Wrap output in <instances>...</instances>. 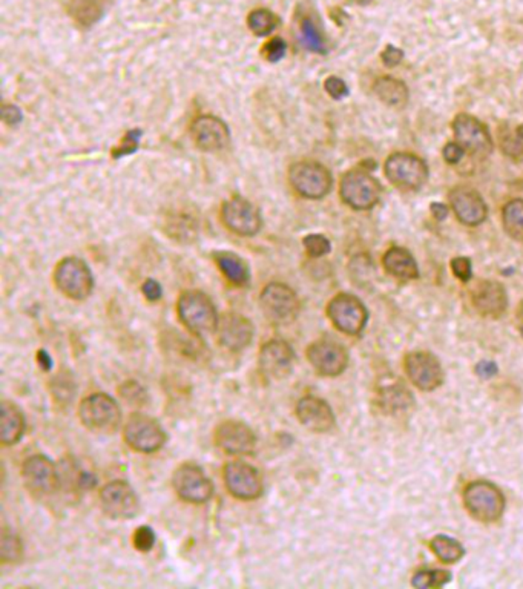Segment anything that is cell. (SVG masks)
I'll return each mask as SVG.
<instances>
[{"instance_id": "10", "label": "cell", "mask_w": 523, "mask_h": 589, "mask_svg": "<svg viewBox=\"0 0 523 589\" xmlns=\"http://www.w3.org/2000/svg\"><path fill=\"white\" fill-rule=\"evenodd\" d=\"M333 326L345 335H359L367 324L368 312L362 301L353 294L339 293L327 306Z\"/></svg>"}, {"instance_id": "49", "label": "cell", "mask_w": 523, "mask_h": 589, "mask_svg": "<svg viewBox=\"0 0 523 589\" xmlns=\"http://www.w3.org/2000/svg\"><path fill=\"white\" fill-rule=\"evenodd\" d=\"M142 290L144 293V297L148 298L149 301H157L162 298V286H160L155 279H148V281H144Z\"/></svg>"}, {"instance_id": "45", "label": "cell", "mask_w": 523, "mask_h": 589, "mask_svg": "<svg viewBox=\"0 0 523 589\" xmlns=\"http://www.w3.org/2000/svg\"><path fill=\"white\" fill-rule=\"evenodd\" d=\"M451 269L455 272V275L460 279V281L468 283L471 279V261L465 256L455 258L451 261Z\"/></svg>"}, {"instance_id": "15", "label": "cell", "mask_w": 523, "mask_h": 589, "mask_svg": "<svg viewBox=\"0 0 523 589\" xmlns=\"http://www.w3.org/2000/svg\"><path fill=\"white\" fill-rule=\"evenodd\" d=\"M295 352L283 339H272L264 344L258 356V368L267 381H281L290 373Z\"/></svg>"}, {"instance_id": "29", "label": "cell", "mask_w": 523, "mask_h": 589, "mask_svg": "<svg viewBox=\"0 0 523 589\" xmlns=\"http://www.w3.org/2000/svg\"><path fill=\"white\" fill-rule=\"evenodd\" d=\"M213 258L230 283L235 286H246L249 283V268L241 256L232 252H215Z\"/></svg>"}, {"instance_id": "5", "label": "cell", "mask_w": 523, "mask_h": 589, "mask_svg": "<svg viewBox=\"0 0 523 589\" xmlns=\"http://www.w3.org/2000/svg\"><path fill=\"white\" fill-rule=\"evenodd\" d=\"M386 177L402 191H419L428 180V166L413 153L396 152L386 161Z\"/></svg>"}, {"instance_id": "51", "label": "cell", "mask_w": 523, "mask_h": 589, "mask_svg": "<svg viewBox=\"0 0 523 589\" xmlns=\"http://www.w3.org/2000/svg\"><path fill=\"white\" fill-rule=\"evenodd\" d=\"M431 212H433L435 218L439 221H444L448 216V207L444 203H433L431 205Z\"/></svg>"}, {"instance_id": "26", "label": "cell", "mask_w": 523, "mask_h": 589, "mask_svg": "<svg viewBox=\"0 0 523 589\" xmlns=\"http://www.w3.org/2000/svg\"><path fill=\"white\" fill-rule=\"evenodd\" d=\"M382 263L390 275L402 279V281H410V279H416L419 277V268H417L413 255L403 247L394 245V247L388 249L387 254L383 255Z\"/></svg>"}, {"instance_id": "27", "label": "cell", "mask_w": 523, "mask_h": 589, "mask_svg": "<svg viewBox=\"0 0 523 589\" xmlns=\"http://www.w3.org/2000/svg\"><path fill=\"white\" fill-rule=\"evenodd\" d=\"M25 427V416L19 406L5 401L2 404V418H0V440H2V444H17L23 436Z\"/></svg>"}, {"instance_id": "43", "label": "cell", "mask_w": 523, "mask_h": 589, "mask_svg": "<svg viewBox=\"0 0 523 589\" xmlns=\"http://www.w3.org/2000/svg\"><path fill=\"white\" fill-rule=\"evenodd\" d=\"M324 88L327 91V94H329L334 100H341V98H344L348 95V88L345 85L344 80H341L339 77H329V79L325 80Z\"/></svg>"}, {"instance_id": "46", "label": "cell", "mask_w": 523, "mask_h": 589, "mask_svg": "<svg viewBox=\"0 0 523 589\" xmlns=\"http://www.w3.org/2000/svg\"><path fill=\"white\" fill-rule=\"evenodd\" d=\"M383 65L388 68H394L399 65L403 59V51L399 48H396L393 45H388L386 49H383V53L381 54Z\"/></svg>"}, {"instance_id": "39", "label": "cell", "mask_w": 523, "mask_h": 589, "mask_svg": "<svg viewBox=\"0 0 523 589\" xmlns=\"http://www.w3.org/2000/svg\"><path fill=\"white\" fill-rule=\"evenodd\" d=\"M303 243H304L305 252L312 258H321V256H324V255L329 254V252L332 250L330 241L327 240V238L324 235H318V234L307 235L304 238Z\"/></svg>"}, {"instance_id": "25", "label": "cell", "mask_w": 523, "mask_h": 589, "mask_svg": "<svg viewBox=\"0 0 523 589\" xmlns=\"http://www.w3.org/2000/svg\"><path fill=\"white\" fill-rule=\"evenodd\" d=\"M474 308L485 318H500L508 306L505 287L496 281H482L473 290Z\"/></svg>"}, {"instance_id": "32", "label": "cell", "mask_w": 523, "mask_h": 589, "mask_svg": "<svg viewBox=\"0 0 523 589\" xmlns=\"http://www.w3.org/2000/svg\"><path fill=\"white\" fill-rule=\"evenodd\" d=\"M502 220L506 234L514 240L523 241V200L515 198L506 203L502 212Z\"/></svg>"}, {"instance_id": "28", "label": "cell", "mask_w": 523, "mask_h": 589, "mask_svg": "<svg viewBox=\"0 0 523 589\" xmlns=\"http://www.w3.org/2000/svg\"><path fill=\"white\" fill-rule=\"evenodd\" d=\"M373 91L376 97L387 106L401 109L408 103V88L402 80H397L394 77H381L374 82Z\"/></svg>"}, {"instance_id": "53", "label": "cell", "mask_w": 523, "mask_h": 589, "mask_svg": "<svg viewBox=\"0 0 523 589\" xmlns=\"http://www.w3.org/2000/svg\"><path fill=\"white\" fill-rule=\"evenodd\" d=\"M519 317H520V321L523 322V301H522V304H520V308H519Z\"/></svg>"}, {"instance_id": "13", "label": "cell", "mask_w": 523, "mask_h": 589, "mask_svg": "<svg viewBox=\"0 0 523 589\" xmlns=\"http://www.w3.org/2000/svg\"><path fill=\"white\" fill-rule=\"evenodd\" d=\"M22 478L25 487L39 497L53 494L60 482L57 467L44 454H34L23 462Z\"/></svg>"}, {"instance_id": "4", "label": "cell", "mask_w": 523, "mask_h": 589, "mask_svg": "<svg viewBox=\"0 0 523 589\" xmlns=\"http://www.w3.org/2000/svg\"><path fill=\"white\" fill-rule=\"evenodd\" d=\"M260 306L272 324L285 326L295 321L301 304L296 293L283 283H270L260 294Z\"/></svg>"}, {"instance_id": "38", "label": "cell", "mask_w": 523, "mask_h": 589, "mask_svg": "<svg viewBox=\"0 0 523 589\" xmlns=\"http://www.w3.org/2000/svg\"><path fill=\"white\" fill-rule=\"evenodd\" d=\"M301 39L305 48L313 53H325V41L321 36L318 26L312 19H304L301 22Z\"/></svg>"}, {"instance_id": "40", "label": "cell", "mask_w": 523, "mask_h": 589, "mask_svg": "<svg viewBox=\"0 0 523 589\" xmlns=\"http://www.w3.org/2000/svg\"><path fill=\"white\" fill-rule=\"evenodd\" d=\"M155 532L151 527H143L138 528L134 534V546L140 551V552H148L153 548V545H155Z\"/></svg>"}, {"instance_id": "20", "label": "cell", "mask_w": 523, "mask_h": 589, "mask_svg": "<svg viewBox=\"0 0 523 589\" xmlns=\"http://www.w3.org/2000/svg\"><path fill=\"white\" fill-rule=\"evenodd\" d=\"M406 370L411 382L422 391H433L444 382L441 362L430 353L415 352L407 355Z\"/></svg>"}, {"instance_id": "31", "label": "cell", "mask_w": 523, "mask_h": 589, "mask_svg": "<svg viewBox=\"0 0 523 589\" xmlns=\"http://www.w3.org/2000/svg\"><path fill=\"white\" fill-rule=\"evenodd\" d=\"M103 0H71L69 12L82 26L94 25L103 16Z\"/></svg>"}, {"instance_id": "18", "label": "cell", "mask_w": 523, "mask_h": 589, "mask_svg": "<svg viewBox=\"0 0 523 589\" xmlns=\"http://www.w3.org/2000/svg\"><path fill=\"white\" fill-rule=\"evenodd\" d=\"M307 359L319 375L329 377L344 373L348 366L347 350L341 344L329 339L310 344V347L307 348Z\"/></svg>"}, {"instance_id": "9", "label": "cell", "mask_w": 523, "mask_h": 589, "mask_svg": "<svg viewBox=\"0 0 523 589\" xmlns=\"http://www.w3.org/2000/svg\"><path fill=\"white\" fill-rule=\"evenodd\" d=\"M124 440L132 450L140 453H155L166 444L163 427L151 416L134 413L126 420L123 429Z\"/></svg>"}, {"instance_id": "50", "label": "cell", "mask_w": 523, "mask_h": 589, "mask_svg": "<svg viewBox=\"0 0 523 589\" xmlns=\"http://www.w3.org/2000/svg\"><path fill=\"white\" fill-rule=\"evenodd\" d=\"M476 371H477L479 376L490 377V376L497 373V366H496V364L490 362V361H484V362H480L479 366L476 367Z\"/></svg>"}, {"instance_id": "34", "label": "cell", "mask_w": 523, "mask_h": 589, "mask_svg": "<svg viewBox=\"0 0 523 589\" xmlns=\"http://www.w3.org/2000/svg\"><path fill=\"white\" fill-rule=\"evenodd\" d=\"M280 19H278L274 12L269 10H255L249 14L247 17V25L255 36L266 37L269 34L276 30Z\"/></svg>"}, {"instance_id": "21", "label": "cell", "mask_w": 523, "mask_h": 589, "mask_svg": "<svg viewBox=\"0 0 523 589\" xmlns=\"http://www.w3.org/2000/svg\"><path fill=\"white\" fill-rule=\"evenodd\" d=\"M218 341L229 352H241L254 339V324L240 313H226L218 322Z\"/></svg>"}, {"instance_id": "2", "label": "cell", "mask_w": 523, "mask_h": 589, "mask_svg": "<svg viewBox=\"0 0 523 589\" xmlns=\"http://www.w3.org/2000/svg\"><path fill=\"white\" fill-rule=\"evenodd\" d=\"M79 416L88 430L103 434L114 433L122 424L120 406L106 393H94L83 399Z\"/></svg>"}, {"instance_id": "23", "label": "cell", "mask_w": 523, "mask_h": 589, "mask_svg": "<svg viewBox=\"0 0 523 589\" xmlns=\"http://www.w3.org/2000/svg\"><path fill=\"white\" fill-rule=\"evenodd\" d=\"M193 142L206 152L221 151L229 144L227 124L213 115H200L191 126Z\"/></svg>"}, {"instance_id": "1", "label": "cell", "mask_w": 523, "mask_h": 589, "mask_svg": "<svg viewBox=\"0 0 523 589\" xmlns=\"http://www.w3.org/2000/svg\"><path fill=\"white\" fill-rule=\"evenodd\" d=\"M177 310L181 322L193 335L206 336L217 332L220 317L217 307L206 293L200 290L183 292Z\"/></svg>"}, {"instance_id": "7", "label": "cell", "mask_w": 523, "mask_h": 589, "mask_svg": "<svg viewBox=\"0 0 523 589\" xmlns=\"http://www.w3.org/2000/svg\"><path fill=\"white\" fill-rule=\"evenodd\" d=\"M339 192L347 206L354 210H368L379 201L381 185L368 171L353 169L341 180Z\"/></svg>"}, {"instance_id": "41", "label": "cell", "mask_w": 523, "mask_h": 589, "mask_svg": "<svg viewBox=\"0 0 523 589\" xmlns=\"http://www.w3.org/2000/svg\"><path fill=\"white\" fill-rule=\"evenodd\" d=\"M120 395L124 399H126L128 402H131V404H143L144 398H146L143 387L138 382H135V381L124 382L123 387H122Z\"/></svg>"}, {"instance_id": "30", "label": "cell", "mask_w": 523, "mask_h": 589, "mask_svg": "<svg viewBox=\"0 0 523 589\" xmlns=\"http://www.w3.org/2000/svg\"><path fill=\"white\" fill-rule=\"evenodd\" d=\"M378 402L383 411L388 413V415H394V413H401L410 409L413 405V396H411L406 385L390 384L379 390Z\"/></svg>"}, {"instance_id": "47", "label": "cell", "mask_w": 523, "mask_h": 589, "mask_svg": "<svg viewBox=\"0 0 523 589\" xmlns=\"http://www.w3.org/2000/svg\"><path fill=\"white\" fill-rule=\"evenodd\" d=\"M464 153H465V149L457 142L448 143L447 146L444 147V158L447 160V163H450V165L459 163V161L462 160Z\"/></svg>"}, {"instance_id": "37", "label": "cell", "mask_w": 523, "mask_h": 589, "mask_svg": "<svg viewBox=\"0 0 523 589\" xmlns=\"http://www.w3.org/2000/svg\"><path fill=\"white\" fill-rule=\"evenodd\" d=\"M500 149L511 158L523 157V124L514 131H505L500 135Z\"/></svg>"}, {"instance_id": "14", "label": "cell", "mask_w": 523, "mask_h": 589, "mask_svg": "<svg viewBox=\"0 0 523 589\" xmlns=\"http://www.w3.org/2000/svg\"><path fill=\"white\" fill-rule=\"evenodd\" d=\"M225 483L229 493L241 501L258 499L263 493V479L258 469L241 460L229 462L225 467Z\"/></svg>"}, {"instance_id": "3", "label": "cell", "mask_w": 523, "mask_h": 589, "mask_svg": "<svg viewBox=\"0 0 523 589\" xmlns=\"http://www.w3.org/2000/svg\"><path fill=\"white\" fill-rule=\"evenodd\" d=\"M464 503L474 518L485 523L499 521L505 511V496L486 480L471 482L464 491Z\"/></svg>"}, {"instance_id": "16", "label": "cell", "mask_w": 523, "mask_h": 589, "mask_svg": "<svg viewBox=\"0 0 523 589\" xmlns=\"http://www.w3.org/2000/svg\"><path fill=\"white\" fill-rule=\"evenodd\" d=\"M222 223L229 230L241 236H254L261 229V215L258 209L241 196H232L222 205Z\"/></svg>"}, {"instance_id": "6", "label": "cell", "mask_w": 523, "mask_h": 589, "mask_svg": "<svg viewBox=\"0 0 523 589\" xmlns=\"http://www.w3.org/2000/svg\"><path fill=\"white\" fill-rule=\"evenodd\" d=\"M289 181L304 198L319 200L330 192L333 178L327 167L316 161H299L290 167Z\"/></svg>"}, {"instance_id": "22", "label": "cell", "mask_w": 523, "mask_h": 589, "mask_svg": "<svg viewBox=\"0 0 523 589\" xmlns=\"http://www.w3.org/2000/svg\"><path fill=\"white\" fill-rule=\"evenodd\" d=\"M450 206L460 223L479 226L486 220L488 209L482 196L471 187L459 186L450 192Z\"/></svg>"}, {"instance_id": "24", "label": "cell", "mask_w": 523, "mask_h": 589, "mask_svg": "<svg viewBox=\"0 0 523 589\" xmlns=\"http://www.w3.org/2000/svg\"><path fill=\"white\" fill-rule=\"evenodd\" d=\"M296 418L307 430L315 433L330 431L334 427V413L324 399L304 396L296 404Z\"/></svg>"}, {"instance_id": "8", "label": "cell", "mask_w": 523, "mask_h": 589, "mask_svg": "<svg viewBox=\"0 0 523 589\" xmlns=\"http://www.w3.org/2000/svg\"><path fill=\"white\" fill-rule=\"evenodd\" d=\"M54 281L61 293L75 301L88 298L94 289V278L88 264L75 256H68L59 263Z\"/></svg>"}, {"instance_id": "19", "label": "cell", "mask_w": 523, "mask_h": 589, "mask_svg": "<svg viewBox=\"0 0 523 589\" xmlns=\"http://www.w3.org/2000/svg\"><path fill=\"white\" fill-rule=\"evenodd\" d=\"M215 444L221 451L232 456L252 454L256 447V436L244 422L225 420L215 430Z\"/></svg>"}, {"instance_id": "35", "label": "cell", "mask_w": 523, "mask_h": 589, "mask_svg": "<svg viewBox=\"0 0 523 589\" xmlns=\"http://www.w3.org/2000/svg\"><path fill=\"white\" fill-rule=\"evenodd\" d=\"M23 556V543L16 532L10 530L2 531V543H0V560L2 563H16Z\"/></svg>"}, {"instance_id": "42", "label": "cell", "mask_w": 523, "mask_h": 589, "mask_svg": "<svg viewBox=\"0 0 523 589\" xmlns=\"http://www.w3.org/2000/svg\"><path fill=\"white\" fill-rule=\"evenodd\" d=\"M284 54H285V41L280 37L272 39L269 44L264 46V57L272 63L280 62L284 57Z\"/></svg>"}, {"instance_id": "12", "label": "cell", "mask_w": 523, "mask_h": 589, "mask_svg": "<svg viewBox=\"0 0 523 589\" xmlns=\"http://www.w3.org/2000/svg\"><path fill=\"white\" fill-rule=\"evenodd\" d=\"M172 487L180 499L189 503H205L213 494V483L197 465L184 464L172 476Z\"/></svg>"}, {"instance_id": "36", "label": "cell", "mask_w": 523, "mask_h": 589, "mask_svg": "<svg viewBox=\"0 0 523 589\" xmlns=\"http://www.w3.org/2000/svg\"><path fill=\"white\" fill-rule=\"evenodd\" d=\"M451 574L445 570H422L415 574L413 583L415 588L419 589H427V588H441L447 581H450Z\"/></svg>"}, {"instance_id": "48", "label": "cell", "mask_w": 523, "mask_h": 589, "mask_svg": "<svg viewBox=\"0 0 523 589\" xmlns=\"http://www.w3.org/2000/svg\"><path fill=\"white\" fill-rule=\"evenodd\" d=\"M2 118L6 124H17L22 122V111L14 104H5L2 108Z\"/></svg>"}, {"instance_id": "44", "label": "cell", "mask_w": 523, "mask_h": 589, "mask_svg": "<svg viewBox=\"0 0 523 589\" xmlns=\"http://www.w3.org/2000/svg\"><path fill=\"white\" fill-rule=\"evenodd\" d=\"M140 134H142L140 131H131V132H128L126 137H124V140H123L122 146L117 147V149L114 151V157L118 158V157H122V156H126V153L134 152L137 149L138 142H140Z\"/></svg>"}, {"instance_id": "11", "label": "cell", "mask_w": 523, "mask_h": 589, "mask_svg": "<svg viewBox=\"0 0 523 589\" xmlns=\"http://www.w3.org/2000/svg\"><path fill=\"white\" fill-rule=\"evenodd\" d=\"M100 505L104 514L118 521H128L140 511V499L128 482L113 480L100 491Z\"/></svg>"}, {"instance_id": "17", "label": "cell", "mask_w": 523, "mask_h": 589, "mask_svg": "<svg viewBox=\"0 0 523 589\" xmlns=\"http://www.w3.org/2000/svg\"><path fill=\"white\" fill-rule=\"evenodd\" d=\"M453 132L456 142L473 156L485 157L493 151V138L486 126L480 123L476 117L460 114L453 122Z\"/></svg>"}, {"instance_id": "52", "label": "cell", "mask_w": 523, "mask_h": 589, "mask_svg": "<svg viewBox=\"0 0 523 589\" xmlns=\"http://www.w3.org/2000/svg\"><path fill=\"white\" fill-rule=\"evenodd\" d=\"M37 362H39V366L44 368L45 371H48V370H51V367H53V361H51V357H50V355H48L45 350H39L37 352Z\"/></svg>"}, {"instance_id": "33", "label": "cell", "mask_w": 523, "mask_h": 589, "mask_svg": "<svg viewBox=\"0 0 523 589\" xmlns=\"http://www.w3.org/2000/svg\"><path fill=\"white\" fill-rule=\"evenodd\" d=\"M430 546L444 563H455L464 556V546L448 536H436Z\"/></svg>"}]
</instances>
